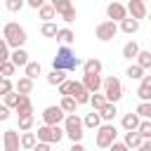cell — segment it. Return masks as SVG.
Listing matches in <instances>:
<instances>
[{
  "instance_id": "1",
  "label": "cell",
  "mask_w": 151,
  "mask_h": 151,
  "mask_svg": "<svg viewBox=\"0 0 151 151\" xmlns=\"http://www.w3.org/2000/svg\"><path fill=\"white\" fill-rule=\"evenodd\" d=\"M85 61L80 59V57H76V52L68 47V45H61L59 50H57V57L52 59V68H61V71H76V68H80Z\"/></svg>"
},
{
  "instance_id": "2",
  "label": "cell",
  "mask_w": 151,
  "mask_h": 151,
  "mask_svg": "<svg viewBox=\"0 0 151 151\" xmlns=\"http://www.w3.org/2000/svg\"><path fill=\"white\" fill-rule=\"evenodd\" d=\"M2 40H7V45L12 50H17V47H24V42L28 40V35H26V28L19 26L17 21H7L2 26Z\"/></svg>"
},
{
  "instance_id": "3",
  "label": "cell",
  "mask_w": 151,
  "mask_h": 151,
  "mask_svg": "<svg viewBox=\"0 0 151 151\" xmlns=\"http://www.w3.org/2000/svg\"><path fill=\"white\" fill-rule=\"evenodd\" d=\"M64 130H66V137L71 142H83V137H85V120L78 113H68L66 120H64Z\"/></svg>"
},
{
  "instance_id": "4",
  "label": "cell",
  "mask_w": 151,
  "mask_h": 151,
  "mask_svg": "<svg viewBox=\"0 0 151 151\" xmlns=\"http://www.w3.org/2000/svg\"><path fill=\"white\" fill-rule=\"evenodd\" d=\"M116 137H118V130L113 123H101V127L94 130V144L99 149H109L113 142H118Z\"/></svg>"
},
{
  "instance_id": "5",
  "label": "cell",
  "mask_w": 151,
  "mask_h": 151,
  "mask_svg": "<svg viewBox=\"0 0 151 151\" xmlns=\"http://www.w3.org/2000/svg\"><path fill=\"white\" fill-rule=\"evenodd\" d=\"M35 134H38V139H40V142L59 144V142L66 137V130H64L61 125H45V123H42V125L38 127V132H35Z\"/></svg>"
},
{
  "instance_id": "6",
  "label": "cell",
  "mask_w": 151,
  "mask_h": 151,
  "mask_svg": "<svg viewBox=\"0 0 151 151\" xmlns=\"http://www.w3.org/2000/svg\"><path fill=\"white\" fill-rule=\"evenodd\" d=\"M101 92L106 94V99H109V101L118 104V101L123 99V83H120V78H116V76L104 78V90H101Z\"/></svg>"
},
{
  "instance_id": "7",
  "label": "cell",
  "mask_w": 151,
  "mask_h": 151,
  "mask_svg": "<svg viewBox=\"0 0 151 151\" xmlns=\"http://www.w3.org/2000/svg\"><path fill=\"white\" fill-rule=\"evenodd\" d=\"M118 31H120L118 21H111V19H106V21L97 24V28H94V35H97V40H101V42H109V40H113V38L118 35Z\"/></svg>"
},
{
  "instance_id": "8",
  "label": "cell",
  "mask_w": 151,
  "mask_h": 151,
  "mask_svg": "<svg viewBox=\"0 0 151 151\" xmlns=\"http://www.w3.org/2000/svg\"><path fill=\"white\" fill-rule=\"evenodd\" d=\"M40 116H42V123H45V125H61L68 113H66L61 106H47Z\"/></svg>"
},
{
  "instance_id": "9",
  "label": "cell",
  "mask_w": 151,
  "mask_h": 151,
  "mask_svg": "<svg viewBox=\"0 0 151 151\" xmlns=\"http://www.w3.org/2000/svg\"><path fill=\"white\" fill-rule=\"evenodd\" d=\"M2 146L5 151H19L21 149V130H5L2 132Z\"/></svg>"
},
{
  "instance_id": "10",
  "label": "cell",
  "mask_w": 151,
  "mask_h": 151,
  "mask_svg": "<svg viewBox=\"0 0 151 151\" xmlns=\"http://www.w3.org/2000/svg\"><path fill=\"white\" fill-rule=\"evenodd\" d=\"M106 17L111 19V21H123V19H127L130 14H127V5H123V2H118V0H113V2H109L106 5Z\"/></svg>"
},
{
  "instance_id": "11",
  "label": "cell",
  "mask_w": 151,
  "mask_h": 151,
  "mask_svg": "<svg viewBox=\"0 0 151 151\" xmlns=\"http://www.w3.org/2000/svg\"><path fill=\"white\" fill-rule=\"evenodd\" d=\"M68 94L76 97L78 104H90V99H92V92L83 85V80H71V92Z\"/></svg>"
},
{
  "instance_id": "12",
  "label": "cell",
  "mask_w": 151,
  "mask_h": 151,
  "mask_svg": "<svg viewBox=\"0 0 151 151\" xmlns=\"http://www.w3.org/2000/svg\"><path fill=\"white\" fill-rule=\"evenodd\" d=\"M83 85L94 94V92L104 90V78H101V73H83Z\"/></svg>"
},
{
  "instance_id": "13",
  "label": "cell",
  "mask_w": 151,
  "mask_h": 151,
  "mask_svg": "<svg viewBox=\"0 0 151 151\" xmlns=\"http://www.w3.org/2000/svg\"><path fill=\"white\" fill-rule=\"evenodd\" d=\"M127 14L134 17V19H146L149 17V9H146V2L144 0H127Z\"/></svg>"
},
{
  "instance_id": "14",
  "label": "cell",
  "mask_w": 151,
  "mask_h": 151,
  "mask_svg": "<svg viewBox=\"0 0 151 151\" xmlns=\"http://www.w3.org/2000/svg\"><path fill=\"white\" fill-rule=\"evenodd\" d=\"M139 123H142V116L134 111H130V113H125L123 116V120H120V125H123V130L125 132H130V130H139Z\"/></svg>"
},
{
  "instance_id": "15",
  "label": "cell",
  "mask_w": 151,
  "mask_h": 151,
  "mask_svg": "<svg viewBox=\"0 0 151 151\" xmlns=\"http://www.w3.org/2000/svg\"><path fill=\"white\" fill-rule=\"evenodd\" d=\"M14 113H17V118H19V116H31V113H33V101H31L28 94H21V101H19V106L14 109Z\"/></svg>"
},
{
  "instance_id": "16",
  "label": "cell",
  "mask_w": 151,
  "mask_h": 151,
  "mask_svg": "<svg viewBox=\"0 0 151 151\" xmlns=\"http://www.w3.org/2000/svg\"><path fill=\"white\" fill-rule=\"evenodd\" d=\"M83 120H85V127H87V130H97V127H101V123H104L101 113L94 111V109H92V113H85Z\"/></svg>"
},
{
  "instance_id": "17",
  "label": "cell",
  "mask_w": 151,
  "mask_h": 151,
  "mask_svg": "<svg viewBox=\"0 0 151 151\" xmlns=\"http://www.w3.org/2000/svg\"><path fill=\"white\" fill-rule=\"evenodd\" d=\"M123 142H125V144H127L130 149H139V146L144 144V137L139 134V130H130V132H125Z\"/></svg>"
},
{
  "instance_id": "18",
  "label": "cell",
  "mask_w": 151,
  "mask_h": 151,
  "mask_svg": "<svg viewBox=\"0 0 151 151\" xmlns=\"http://www.w3.org/2000/svg\"><path fill=\"white\" fill-rule=\"evenodd\" d=\"M120 31H123V33H127V35H134V33L139 31V19H134V17L123 19V21H120Z\"/></svg>"
},
{
  "instance_id": "19",
  "label": "cell",
  "mask_w": 151,
  "mask_h": 151,
  "mask_svg": "<svg viewBox=\"0 0 151 151\" xmlns=\"http://www.w3.org/2000/svg\"><path fill=\"white\" fill-rule=\"evenodd\" d=\"M66 73H68V71H61V68H52V71H50L45 78H47V83H50V85H57V87H59V85L66 80Z\"/></svg>"
},
{
  "instance_id": "20",
  "label": "cell",
  "mask_w": 151,
  "mask_h": 151,
  "mask_svg": "<svg viewBox=\"0 0 151 151\" xmlns=\"http://www.w3.org/2000/svg\"><path fill=\"white\" fill-rule=\"evenodd\" d=\"M40 139H38V134L35 132H21V149H26V151H33V146L38 144Z\"/></svg>"
},
{
  "instance_id": "21",
  "label": "cell",
  "mask_w": 151,
  "mask_h": 151,
  "mask_svg": "<svg viewBox=\"0 0 151 151\" xmlns=\"http://www.w3.org/2000/svg\"><path fill=\"white\" fill-rule=\"evenodd\" d=\"M57 14H59V12L54 9V5H52V2H45V5H42V7L38 9V17H40L42 21H52V19H54Z\"/></svg>"
},
{
  "instance_id": "22",
  "label": "cell",
  "mask_w": 151,
  "mask_h": 151,
  "mask_svg": "<svg viewBox=\"0 0 151 151\" xmlns=\"http://www.w3.org/2000/svg\"><path fill=\"white\" fill-rule=\"evenodd\" d=\"M139 52H142V47H139L134 40H127V42L123 45V57H125V59H137Z\"/></svg>"
},
{
  "instance_id": "23",
  "label": "cell",
  "mask_w": 151,
  "mask_h": 151,
  "mask_svg": "<svg viewBox=\"0 0 151 151\" xmlns=\"http://www.w3.org/2000/svg\"><path fill=\"white\" fill-rule=\"evenodd\" d=\"M17 66H26L31 59H28V52L24 50V47H17V50H12V57H9Z\"/></svg>"
},
{
  "instance_id": "24",
  "label": "cell",
  "mask_w": 151,
  "mask_h": 151,
  "mask_svg": "<svg viewBox=\"0 0 151 151\" xmlns=\"http://www.w3.org/2000/svg\"><path fill=\"white\" fill-rule=\"evenodd\" d=\"M101 68H104V64H101L97 57L85 59V64H83V73H101Z\"/></svg>"
},
{
  "instance_id": "25",
  "label": "cell",
  "mask_w": 151,
  "mask_h": 151,
  "mask_svg": "<svg viewBox=\"0 0 151 151\" xmlns=\"http://www.w3.org/2000/svg\"><path fill=\"white\" fill-rule=\"evenodd\" d=\"M17 92H21V94H31V92H33V78L21 76V78L17 80Z\"/></svg>"
},
{
  "instance_id": "26",
  "label": "cell",
  "mask_w": 151,
  "mask_h": 151,
  "mask_svg": "<svg viewBox=\"0 0 151 151\" xmlns=\"http://www.w3.org/2000/svg\"><path fill=\"white\" fill-rule=\"evenodd\" d=\"M59 106H61L66 113H76V109H78L80 104L76 101V97H71V94H64V97H61V101H59Z\"/></svg>"
},
{
  "instance_id": "27",
  "label": "cell",
  "mask_w": 151,
  "mask_h": 151,
  "mask_svg": "<svg viewBox=\"0 0 151 151\" xmlns=\"http://www.w3.org/2000/svg\"><path fill=\"white\" fill-rule=\"evenodd\" d=\"M57 33H59V26H57L54 21H42L40 35H45V38H57Z\"/></svg>"
},
{
  "instance_id": "28",
  "label": "cell",
  "mask_w": 151,
  "mask_h": 151,
  "mask_svg": "<svg viewBox=\"0 0 151 151\" xmlns=\"http://www.w3.org/2000/svg\"><path fill=\"white\" fill-rule=\"evenodd\" d=\"M57 40H59L61 45H71V42L76 40V33H73L68 26H64V28H59V33H57Z\"/></svg>"
},
{
  "instance_id": "29",
  "label": "cell",
  "mask_w": 151,
  "mask_h": 151,
  "mask_svg": "<svg viewBox=\"0 0 151 151\" xmlns=\"http://www.w3.org/2000/svg\"><path fill=\"white\" fill-rule=\"evenodd\" d=\"M42 73V66H40V61H28L26 66H24V76H28V78H38Z\"/></svg>"
},
{
  "instance_id": "30",
  "label": "cell",
  "mask_w": 151,
  "mask_h": 151,
  "mask_svg": "<svg viewBox=\"0 0 151 151\" xmlns=\"http://www.w3.org/2000/svg\"><path fill=\"white\" fill-rule=\"evenodd\" d=\"M106 104H109V99H106V94H104V92H94V94H92V99H90V106H92L94 111H101Z\"/></svg>"
},
{
  "instance_id": "31",
  "label": "cell",
  "mask_w": 151,
  "mask_h": 151,
  "mask_svg": "<svg viewBox=\"0 0 151 151\" xmlns=\"http://www.w3.org/2000/svg\"><path fill=\"white\" fill-rule=\"evenodd\" d=\"M17 68H19V66H17L12 59H7V61H0V76H2V78H9V76H14V73H17Z\"/></svg>"
},
{
  "instance_id": "32",
  "label": "cell",
  "mask_w": 151,
  "mask_h": 151,
  "mask_svg": "<svg viewBox=\"0 0 151 151\" xmlns=\"http://www.w3.org/2000/svg\"><path fill=\"white\" fill-rule=\"evenodd\" d=\"M125 76H127L130 80H142V78H144V68H142V66L134 61V64H130V66H127Z\"/></svg>"
},
{
  "instance_id": "33",
  "label": "cell",
  "mask_w": 151,
  "mask_h": 151,
  "mask_svg": "<svg viewBox=\"0 0 151 151\" xmlns=\"http://www.w3.org/2000/svg\"><path fill=\"white\" fill-rule=\"evenodd\" d=\"M19 101H21V92H17V90H12L9 94H2V104H7L9 109H17Z\"/></svg>"
},
{
  "instance_id": "34",
  "label": "cell",
  "mask_w": 151,
  "mask_h": 151,
  "mask_svg": "<svg viewBox=\"0 0 151 151\" xmlns=\"http://www.w3.org/2000/svg\"><path fill=\"white\" fill-rule=\"evenodd\" d=\"M99 113H101V118H104V123H113V118H116V113H118V109H116V104H113V101H109V104H106V106H104V109H101Z\"/></svg>"
},
{
  "instance_id": "35",
  "label": "cell",
  "mask_w": 151,
  "mask_h": 151,
  "mask_svg": "<svg viewBox=\"0 0 151 151\" xmlns=\"http://www.w3.org/2000/svg\"><path fill=\"white\" fill-rule=\"evenodd\" d=\"M134 61H137L144 71H146V68H151V50H142V52L137 54V59H134Z\"/></svg>"
},
{
  "instance_id": "36",
  "label": "cell",
  "mask_w": 151,
  "mask_h": 151,
  "mask_svg": "<svg viewBox=\"0 0 151 151\" xmlns=\"http://www.w3.org/2000/svg\"><path fill=\"white\" fill-rule=\"evenodd\" d=\"M33 123H35V118H33V113H31V116H19V123H17V125H19L21 132H28V130L33 127Z\"/></svg>"
},
{
  "instance_id": "37",
  "label": "cell",
  "mask_w": 151,
  "mask_h": 151,
  "mask_svg": "<svg viewBox=\"0 0 151 151\" xmlns=\"http://www.w3.org/2000/svg\"><path fill=\"white\" fill-rule=\"evenodd\" d=\"M26 5V0H5V9L7 12H21Z\"/></svg>"
},
{
  "instance_id": "38",
  "label": "cell",
  "mask_w": 151,
  "mask_h": 151,
  "mask_svg": "<svg viewBox=\"0 0 151 151\" xmlns=\"http://www.w3.org/2000/svg\"><path fill=\"white\" fill-rule=\"evenodd\" d=\"M134 111H137L142 118H149V120H151V101H139Z\"/></svg>"
},
{
  "instance_id": "39",
  "label": "cell",
  "mask_w": 151,
  "mask_h": 151,
  "mask_svg": "<svg viewBox=\"0 0 151 151\" xmlns=\"http://www.w3.org/2000/svg\"><path fill=\"white\" fill-rule=\"evenodd\" d=\"M139 134H142L144 139H151V120H149V118H142V123H139Z\"/></svg>"
},
{
  "instance_id": "40",
  "label": "cell",
  "mask_w": 151,
  "mask_h": 151,
  "mask_svg": "<svg viewBox=\"0 0 151 151\" xmlns=\"http://www.w3.org/2000/svg\"><path fill=\"white\" fill-rule=\"evenodd\" d=\"M50 2H52V5H54V9L59 12V17H61L66 9H71V7H73V5H71V0H50Z\"/></svg>"
},
{
  "instance_id": "41",
  "label": "cell",
  "mask_w": 151,
  "mask_h": 151,
  "mask_svg": "<svg viewBox=\"0 0 151 151\" xmlns=\"http://www.w3.org/2000/svg\"><path fill=\"white\" fill-rule=\"evenodd\" d=\"M12 90H17V83H12L9 78H2L0 80V94H9Z\"/></svg>"
},
{
  "instance_id": "42",
  "label": "cell",
  "mask_w": 151,
  "mask_h": 151,
  "mask_svg": "<svg viewBox=\"0 0 151 151\" xmlns=\"http://www.w3.org/2000/svg\"><path fill=\"white\" fill-rule=\"evenodd\" d=\"M137 97H139L142 101H151V87H146V85L139 83V87H137Z\"/></svg>"
},
{
  "instance_id": "43",
  "label": "cell",
  "mask_w": 151,
  "mask_h": 151,
  "mask_svg": "<svg viewBox=\"0 0 151 151\" xmlns=\"http://www.w3.org/2000/svg\"><path fill=\"white\" fill-rule=\"evenodd\" d=\"M9 57H12V47L7 45V40H2L0 42V61H7Z\"/></svg>"
},
{
  "instance_id": "44",
  "label": "cell",
  "mask_w": 151,
  "mask_h": 151,
  "mask_svg": "<svg viewBox=\"0 0 151 151\" xmlns=\"http://www.w3.org/2000/svg\"><path fill=\"white\" fill-rule=\"evenodd\" d=\"M76 17H78V12H76V7H71V9H66V12L61 14V19H64L66 24H71V21H76Z\"/></svg>"
},
{
  "instance_id": "45",
  "label": "cell",
  "mask_w": 151,
  "mask_h": 151,
  "mask_svg": "<svg viewBox=\"0 0 151 151\" xmlns=\"http://www.w3.org/2000/svg\"><path fill=\"white\" fill-rule=\"evenodd\" d=\"M109 151H130V146H127L125 142H113V144L109 146Z\"/></svg>"
},
{
  "instance_id": "46",
  "label": "cell",
  "mask_w": 151,
  "mask_h": 151,
  "mask_svg": "<svg viewBox=\"0 0 151 151\" xmlns=\"http://www.w3.org/2000/svg\"><path fill=\"white\" fill-rule=\"evenodd\" d=\"M68 92H71V80H68V78H66V80H64V83H61V85H59V94H61V97H64V94H68Z\"/></svg>"
},
{
  "instance_id": "47",
  "label": "cell",
  "mask_w": 151,
  "mask_h": 151,
  "mask_svg": "<svg viewBox=\"0 0 151 151\" xmlns=\"http://www.w3.org/2000/svg\"><path fill=\"white\" fill-rule=\"evenodd\" d=\"M33 151H52V144H50V142H38V144L33 146Z\"/></svg>"
},
{
  "instance_id": "48",
  "label": "cell",
  "mask_w": 151,
  "mask_h": 151,
  "mask_svg": "<svg viewBox=\"0 0 151 151\" xmlns=\"http://www.w3.org/2000/svg\"><path fill=\"white\" fill-rule=\"evenodd\" d=\"M45 2H47V0H26V5H28V7H33V9H40Z\"/></svg>"
},
{
  "instance_id": "49",
  "label": "cell",
  "mask_w": 151,
  "mask_h": 151,
  "mask_svg": "<svg viewBox=\"0 0 151 151\" xmlns=\"http://www.w3.org/2000/svg\"><path fill=\"white\" fill-rule=\"evenodd\" d=\"M7 118H9V106L2 104V106H0V120H7Z\"/></svg>"
},
{
  "instance_id": "50",
  "label": "cell",
  "mask_w": 151,
  "mask_h": 151,
  "mask_svg": "<svg viewBox=\"0 0 151 151\" xmlns=\"http://www.w3.org/2000/svg\"><path fill=\"white\" fill-rule=\"evenodd\" d=\"M134 151H151V139H144V144L139 149H134Z\"/></svg>"
},
{
  "instance_id": "51",
  "label": "cell",
  "mask_w": 151,
  "mask_h": 151,
  "mask_svg": "<svg viewBox=\"0 0 151 151\" xmlns=\"http://www.w3.org/2000/svg\"><path fill=\"white\" fill-rule=\"evenodd\" d=\"M68 151H87V149H85V146H83L80 142H73V146H71Z\"/></svg>"
},
{
  "instance_id": "52",
  "label": "cell",
  "mask_w": 151,
  "mask_h": 151,
  "mask_svg": "<svg viewBox=\"0 0 151 151\" xmlns=\"http://www.w3.org/2000/svg\"><path fill=\"white\" fill-rule=\"evenodd\" d=\"M139 83H142V85H146V87H151V73H149V76H144Z\"/></svg>"
},
{
  "instance_id": "53",
  "label": "cell",
  "mask_w": 151,
  "mask_h": 151,
  "mask_svg": "<svg viewBox=\"0 0 151 151\" xmlns=\"http://www.w3.org/2000/svg\"><path fill=\"white\" fill-rule=\"evenodd\" d=\"M149 21H151V12H149Z\"/></svg>"
},
{
  "instance_id": "54",
  "label": "cell",
  "mask_w": 151,
  "mask_h": 151,
  "mask_svg": "<svg viewBox=\"0 0 151 151\" xmlns=\"http://www.w3.org/2000/svg\"><path fill=\"white\" fill-rule=\"evenodd\" d=\"M144 2H149V0H144Z\"/></svg>"
}]
</instances>
